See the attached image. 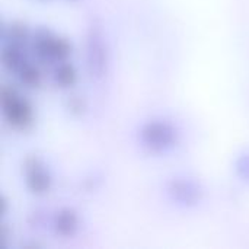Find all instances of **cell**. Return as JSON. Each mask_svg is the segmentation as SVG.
I'll use <instances>...</instances> for the list:
<instances>
[{
    "mask_svg": "<svg viewBox=\"0 0 249 249\" xmlns=\"http://www.w3.org/2000/svg\"><path fill=\"white\" fill-rule=\"evenodd\" d=\"M108 57L104 41L98 32L90 34L88 41V66L92 76H102L107 70Z\"/></svg>",
    "mask_w": 249,
    "mask_h": 249,
    "instance_id": "obj_5",
    "label": "cell"
},
{
    "mask_svg": "<svg viewBox=\"0 0 249 249\" xmlns=\"http://www.w3.org/2000/svg\"><path fill=\"white\" fill-rule=\"evenodd\" d=\"M54 231L61 236H71L79 228V217L74 210L63 209L60 210L53 220Z\"/></svg>",
    "mask_w": 249,
    "mask_h": 249,
    "instance_id": "obj_7",
    "label": "cell"
},
{
    "mask_svg": "<svg viewBox=\"0 0 249 249\" xmlns=\"http://www.w3.org/2000/svg\"><path fill=\"white\" fill-rule=\"evenodd\" d=\"M19 73V79L23 85L29 86V88H35L41 83V71L38 67L25 63L23 67L18 71Z\"/></svg>",
    "mask_w": 249,
    "mask_h": 249,
    "instance_id": "obj_10",
    "label": "cell"
},
{
    "mask_svg": "<svg viewBox=\"0 0 249 249\" xmlns=\"http://www.w3.org/2000/svg\"><path fill=\"white\" fill-rule=\"evenodd\" d=\"M54 79H55L57 85H60L61 88H69V86L74 85V82L77 79V71L73 64L61 63L57 66V69L54 71Z\"/></svg>",
    "mask_w": 249,
    "mask_h": 249,
    "instance_id": "obj_9",
    "label": "cell"
},
{
    "mask_svg": "<svg viewBox=\"0 0 249 249\" xmlns=\"http://www.w3.org/2000/svg\"><path fill=\"white\" fill-rule=\"evenodd\" d=\"M168 194L174 201H178L179 204L193 206L201 200L203 191L196 182L190 179H174L168 185Z\"/></svg>",
    "mask_w": 249,
    "mask_h": 249,
    "instance_id": "obj_6",
    "label": "cell"
},
{
    "mask_svg": "<svg viewBox=\"0 0 249 249\" xmlns=\"http://www.w3.org/2000/svg\"><path fill=\"white\" fill-rule=\"evenodd\" d=\"M1 108L7 123L19 130H26L34 121L32 105L22 98L13 88L3 86L0 92Z\"/></svg>",
    "mask_w": 249,
    "mask_h": 249,
    "instance_id": "obj_1",
    "label": "cell"
},
{
    "mask_svg": "<svg viewBox=\"0 0 249 249\" xmlns=\"http://www.w3.org/2000/svg\"><path fill=\"white\" fill-rule=\"evenodd\" d=\"M236 169L244 181H249V155H245L239 159Z\"/></svg>",
    "mask_w": 249,
    "mask_h": 249,
    "instance_id": "obj_13",
    "label": "cell"
},
{
    "mask_svg": "<svg viewBox=\"0 0 249 249\" xmlns=\"http://www.w3.org/2000/svg\"><path fill=\"white\" fill-rule=\"evenodd\" d=\"M1 63H3V66L7 70H10V71H19L26 61H25V58H23V55L20 53L19 45L9 44L1 51Z\"/></svg>",
    "mask_w": 249,
    "mask_h": 249,
    "instance_id": "obj_8",
    "label": "cell"
},
{
    "mask_svg": "<svg viewBox=\"0 0 249 249\" xmlns=\"http://www.w3.org/2000/svg\"><path fill=\"white\" fill-rule=\"evenodd\" d=\"M177 128L168 121H150L140 131V140L152 152H165L177 143Z\"/></svg>",
    "mask_w": 249,
    "mask_h": 249,
    "instance_id": "obj_2",
    "label": "cell"
},
{
    "mask_svg": "<svg viewBox=\"0 0 249 249\" xmlns=\"http://www.w3.org/2000/svg\"><path fill=\"white\" fill-rule=\"evenodd\" d=\"M34 50L35 53L44 58V60H64L70 51L71 45L67 39L54 36L50 32H38V35L34 39Z\"/></svg>",
    "mask_w": 249,
    "mask_h": 249,
    "instance_id": "obj_3",
    "label": "cell"
},
{
    "mask_svg": "<svg viewBox=\"0 0 249 249\" xmlns=\"http://www.w3.org/2000/svg\"><path fill=\"white\" fill-rule=\"evenodd\" d=\"M26 185L34 194H45L51 187V177L45 171L38 158H28L25 160Z\"/></svg>",
    "mask_w": 249,
    "mask_h": 249,
    "instance_id": "obj_4",
    "label": "cell"
},
{
    "mask_svg": "<svg viewBox=\"0 0 249 249\" xmlns=\"http://www.w3.org/2000/svg\"><path fill=\"white\" fill-rule=\"evenodd\" d=\"M28 35H29V32H28L26 25H23L20 22H15L7 28V39L10 41V44L19 45L28 39Z\"/></svg>",
    "mask_w": 249,
    "mask_h": 249,
    "instance_id": "obj_11",
    "label": "cell"
},
{
    "mask_svg": "<svg viewBox=\"0 0 249 249\" xmlns=\"http://www.w3.org/2000/svg\"><path fill=\"white\" fill-rule=\"evenodd\" d=\"M67 108L71 114L74 115H80L85 112L86 109V102L80 98V96H71L67 102Z\"/></svg>",
    "mask_w": 249,
    "mask_h": 249,
    "instance_id": "obj_12",
    "label": "cell"
}]
</instances>
